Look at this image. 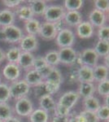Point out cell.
I'll use <instances>...</instances> for the list:
<instances>
[{"instance_id": "cell-37", "label": "cell", "mask_w": 109, "mask_h": 122, "mask_svg": "<svg viewBox=\"0 0 109 122\" xmlns=\"http://www.w3.org/2000/svg\"><path fill=\"white\" fill-rule=\"evenodd\" d=\"M96 116L99 121L108 122L109 121V107L104 104H101L98 110L95 112Z\"/></svg>"}, {"instance_id": "cell-45", "label": "cell", "mask_w": 109, "mask_h": 122, "mask_svg": "<svg viewBox=\"0 0 109 122\" xmlns=\"http://www.w3.org/2000/svg\"><path fill=\"white\" fill-rule=\"evenodd\" d=\"M50 122H68V117L52 116V117H51Z\"/></svg>"}, {"instance_id": "cell-8", "label": "cell", "mask_w": 109, "mask_h": 122, "mask_svg": "<svg viewBox=\"0 0 109 122\" xmlns=\"http://www.w3.org/2000/svg\"><path fill=\"white\" fill-rule=\"evenodd\" d=\"M80 96L76 90H68L59 96L57 103L72 110L80 99Z\"/></svg>"}, {"instance_id": "cell-39", "label": "cell", "mask_w": 109, "mask_h": 122, "mask_svg": "<svg viewBox=\"0 0 109 122\" xmlns=\"http://www.w3.org/2000/svg\"><path fill=\"white\" fill-rule=\"evenodd\" d=\"M72 110L68 109V108L64 107V106L60 105L59 103H56L55 108L53 112V116H59V117H69Z\"/></svg>"}, {"instance_id": "cell-50", "label": "cell", "mask_w": 109, "mask_h": 122, "mask_svg": "<svg viewBox=\"0 0 109 122\" xmlns=\"http://www.w3.org/2000/svg\"><path fill=\"white\" fill-rule=\"evenodd\" d=\"M0 42H6V36L3 29H0Z\"/></svg>"}, {"instance_id": "cell-23", "label": "cell", "mask_w": 109, "mask_h": 122, "mask_svg": "<svg viewBox=\"0 0 109 122\" xmlns=\"http://www.w3.org/2000/svg\"><path fill=\"white\" fill-rule=\"evenodd\" d=\"M78 82H94L93 75V68L82 65L78 68Z\"/></svg>"}, {"instance_id": "cell-46", "label": "cell", "mask_w": 109, "mask_h": 122, "mask_svg": "<svg viewBox=\"0 0 109 122\" xmlns=\"http://www.w3.org/2000/svg\"><path fill=\"white\" fill-rule=\"evenodd\" d=\"M53 24H54L55 28V29H56L57 32H59V31L63 30L64 29L66 28V25H65V23L63 20H59V21H56V22H55Z\"/></svg>"}, {"instance_id": "cell-4", "label": "cell", "mask_w": 109, "mask_h": 122, "mask_svg": "<svg viewBox=\"0 0 109 122\" xmlns=\"http://www.w3.org/2000/svg\"><path fill=\"white\" fill-rule=\"evenodd\" d=\"M65 13L66 10L62 5L51 4L47 6L43 15V18L47 22L55 23L56 21L64 20Z\"/></svg>"}, {"instance_id": "cell-24", "label": "cell", "mask_w": 109, "mask_h": 122, "mask_svg": "<svg viewBox=\"0 0 109 122\" xmlns=\"http://www.w3.org/2000/svg\"><path fill=\"white\" fill-rule=\"evenodd\" d=\"M29 122H50L51 115L41 108H36L28 117Z\"/></svg>"}, {"instance_id": "cell-5", "label": "cell", "mask_w": 109, "mask_h": 122, "mask_svg": "<svg viewBox=\"0 0 109 122\" xmlns=\"http://www.w3.org/2000/svg\"><path fill=\"white\" fill-rule=\"evenodd\" d=\"M58 53L60 64L68 67H73L75 65V62H76V59L77 56V51L73 47L59 48Z\"/></svg>"}, {"instance_id": "cell-43", "label": "cell", "mask_w": 109, "mask_h": 122, "mask_svg": "<svg viewBox=\"0 0 109 122\" xmlns=\"http://www.w3.org/2000/svg\"><path fill=\"white\" fill-rule=\"evenodd\" d=\"M47 62H46L44 56H37L34 57V60H33V68L37 71L41 69L42 67L47 65Z\"/></svg>"}, {"instance_id": "cell-10", "label": "cell", "mask_w": 109, "mask_h": 122, "mask_svg": "<svg viewBox=\"0 0 109 122\" xmlns=\"http://www.w3.org/2000/svg\"><path fill=\"white\" fill-rule=\"evenodd\" d=\"M108 20V15L96 9H93L88 15V21L94 29H99L106 25Z\"/></svg>"}, {"instance_id": "cell-22", "label": "cell", "mask_w": 109, "mask_h": 122, "mask_svg": "<svg viewBox=\"0 0 109 122\" xmlns=\"http://www.w3.org/2000/svg\"><path fill=\"white\" fill-rule=\"evenodd\" d=\"M108 68L104 64H99L93 68V75H94V81L100 82L103 81L108 79Z\"/></svg>"}, {"instance_id": "cell-3", "label": "cell", "mask_w": 109, "mask_h": 122, "mask_svg": "<svg viewBox=\"0 0 109 122\" xmlns=\"http://www.w3.org/2000/svg\"><path fill=\"white\" fill-rule=\"evenodd\" d=\"M55 43L59 48L73 47L76 42V35L71 29L66 27L63 30L57 33Z\"/></svg>"}, {"instance_id": "cell-9", "label": "cell", "mask_w": 109, "mask_h": 122, "mask_svg": "<svg viewBox=\"0 0 109 122\" xmlns=\"http://www.w3.org/2000/svg\"><path fill=\"white\" fill-rule=\"evenodd\" d=\"M39 47V42L37 36L26 34L19 42V48L21 51L33 53L37 51Z\"/></svg>"}, {"instance_id": "cell-36", "label": "cell", "mask_w": 109, "mask_h": 122, "mask_svg": "<svg viewBox=\"0 0 109 122\" xmlns=\"http://www.w3.org/2000/svg\"><path fill=\"white\" fill-rule=\"evenodd\" d=\"M33 94H34V98L37 100L40 99L41 98L44 97V96L49 95L45 81L43 82H42L41 84L37 85L35 87H33Z\"/></svg>"}, {"instance_id": "cell-1", "label": "cell", "mask_w": 109, "mask_h": 122, "mask_svg": "<svg viewBox=\"0 0 109 122\" xmlns=\"http://www.w3.org/2000/svg\"><path fill=\"white\" fill-rule=\"evenodd\" d=\"M32 88L27 84L24 79H19L16 81L11 82L9 85L10 94L11 99L18 100L22 98L28 97Z\"/></svg>"}, {"instance_id": "cell-19", "label": "cell", "mask_w": 109, "mask_h": 122, "mask_svg": "<svg viewBox=\"0 0 109 122\" xmlns=\"http://www.w3.org/2000/svg\"><path fill=\"white\" fill-rule=\"evenodd\" d=\"M34 57L35 56L33 55V53L22 51L16 64L21 68V70H29L31 68H33Z\"/></svg>"}, {"instance_id": "cell-25", "label": "cell", "mask_w": 109, "mask_h": 122, "mask_svg": "<svg viewBox=\"0 0 109 122\" xmlns=\"http://www.w3.org/2000/svg\"><path fill=\"white\" fill-rule=\"evenodd\" d=\"M41 21L37 18H33L25 22L24 29L27 34L33 35V36H37L39 33L41 28Z\"/></svg>"}, {"instance_id": "cell-29", "label": "cell", "mask_w": 109, "mask_h": 122, "mask_svg": "<svg viewBox=\"0 0 109 122\" xmlns=\"http://www.w3.org/2000/svg\"><path fill=\"white\" fill-rule=\"evenodd\" d=\"M44 59L47 62V64L48 65H50L53 68H56L57 66L60 64L59 62V53L58 51L56 50H51L47 51L45 54Z\"/></svg>"}, {"instance_id": "cell-44", "label": "cell", "mask_w": 109, "mask_h": 122, "mask_svg": "<svg viewBox=\"0 0 109 122\" xmlns=\"http://www.w3.org/2000/svg\"><path fill=\"white\" fill-rule=\"evenodd\" d=\"M53 67H51V66H50V65H48V64H47L46 66H44V67H42V68H41V69H39L37 72L40 73V75L42 76V78L43 79H46V78L48 76V75L49 74L51 73V72L52 71V69H53Z\"/></svg>"}, {"instance_id": "cell-13", "label": "cell", "mask_w": 109, "mask_h": 122, "mask_svg": "<svg viewBox=\"0 0 109 122\" xmlns=\"http://www.w3.org/2000/svg\"><path fill=\"white\" fill-rule=\"evenodd\" d=\"M75 35L82 39H89L94 34V28L88 20H83L76 27Z\"/></svg>"}, {"instance_id": "cell-21", "label": "cell", "mask_w": 109, "mask_h": 122, "mask_svg": "<svg viewBox=\"0 0 109 122\" xmlns=\"http://www.w3.org/2000/svg\"><path fill=\"white\" fill-rule=\"evenodd\" d=\"M56 103L57 101H55L53 96L51 95L44 96V97L41 98L40 99H38L39 108L48 112L49 114L53 113L55 106H56Z\"/></svg>"}, {"instance_id": "cell-32", "label": "cell", "mask_w": 109, "mask_h": 122, "mask_svg": "<svg viewBox=\"0 0 109 122\" xmlns=\"http://www.w3.org/2000/svg\"><path fill=\"white\" fill-rule=\"evenodd\" d=\"M14 116L13 107L8 103H0V120L3 121H7Z\"/></svg>"}, {"instance_id": "cell-14", "label": "cell", "mask_w": 109, "mask_h": 122, "mask_svg": "<svg viewBox=\"0 0 109 122\" xmlns=\"http://www.w3.org/2000/svg\"><path fill=\"white\" fill-rule=\"evenodd\" d=\"M63 20L68 28H76L79 24L83 21V16L80 11H66Z\"/></svg>"}, {"instance_id": "cell-20", "label": "cell", "mask_w": 109, "mask_h": 122, "mask_svg": "<svg viewBox=\"0 0 109 122\" xmlns=\"http://www.w3.org/2000/svg\"><path fill=\"white\" fill-rule=\"evenodd\" d=\"M14 13H15L16 18L24 21V22H26L29 20L34 18L32 10L28 4H22L21 6H20L19 7L15 9Z\"/></svg>"}, {"instance_id": "cell-30", "label": "cell", "mask_w": 109, "mask_h": 122, "mask_svg": "<svg viewBox=\"0 0 109 122\" xmlns=\"http://www.w3.org/2000/svg\"><path fill=\"white\" fill-rule=\"evenodd\" d=\"M44 81L59 85V86H61V85L64 82V76H63L62 72H61V71L59 68H54L51 72V73L49 74L48 76Z\"/></svg>"}, {"instance_id": "cell-12", "label": "cell", "mask_w": 109, "mask_h": 122, "mask_svg": "<svg viewBox=\"0 0 109 122\" xmlns=\"http://www.w3.org/2000/svg\"><path fill=\"white\" fill-rule=\"evenodd\" d=\"M83 65H86L91 68H94L99 64V56L94 51V48H86L80 52Z\"/></svg>"}, {"instance_id": "cell-42", "label": "cell", "mask_w": 109, "mask_h": 122, "mask_svg": "<svg viewBox=\"0 0 109 122\" xmlns=\"http://www.w3.org/2000/svg\"><path fill=\"white\" fill-rule=\"evenodd\" d=\"M24 2L25 1H22V0H3L2 3L3 4V6H5L6 8L12 10L16 9L17 7L21 6Z\"/></svg>"}, {"instance_id": "cell-26", "label": "cell", "mask_w": 109, "mask_h": 122, "mask_svg": "<svg viewBox=\"0 0 109 122\" xmlns=\"http://www.w3.org/2000/svg\"><path fill=\"white\" fill-rule=\"evenodd\" d=\"M82 106H83V107H84L85 111L95 112L101 106V102H100V100L99 99V98L93 95V96H90V97L86 98V99H83Z\"/></svg>"}, {"instance_id": "cell-28", "label": "cell", "mask_w": 109, "mask_h": 122, "mask_svg": "<svg viewBox=\"0 0 109 122\" xmlns=\"http://www.w3.org/2000/svg\"><path fill=\"white\" fill-rule=\"evenodd\" d=\"M77 119L78 122H100L95 112L82 110L77 114Z\"/></svg>"}, {"instance_id": "cell-34", "label": "cell", "mask_w": 109, "mask_h": 122, "mask_svg": "<svg viewBox=\"0 0 109 122\" xmlns=\"http://www.w3.org/2000/svg\"><path fill=\"white\" fill-rule=\"evenodd\" d=\"M10 99H11L10 94L9 85L2 81L0 83V103H7Z\"/></svg>"}, {"instance_id": "cell-49", "label": "cell", "mask_w": 109, "mask_h": 122, "mask_svg": "<svg viewBox=\"0 0 109 122\" xmlns=\"http://www.w3.org/2000/svg\"><path fill=\"white\" fill-rule=\"evenodd\" d=\"M6 60V56H5V51H3V49H2L0 47V64Z\"/></svg>"}, {"instance_id": "cell-18", "label": "cell", "mask_w": 109, "mask_h": 122, "mask_svg": "<svg viewBox=\"0 0 109 122\" xmlns=\"http://www.w3.org/2000/svg\"><path fill=\"white\" fill-rule=\"evenodd\" d=\"M77 92L78 93L80 98L86 99V98L90 97L94 95L96 93V88L94 82H82L79 83L78 89Z\"/></svg>"}, {"instance_id": "cell-17", "label": "cell", "mask_w": 109, "mask_h": 122, "mask_svg": "<svg viewBox=\"0 0 109 122\" xmlns=\"http://www.w3.org/2000/svg\"><path fill=\"white\" fill-rule=\"evenodd\" d=\"M28 3H29L28 5L32 10L35 18L38 16H43L46 9L48 6L47 1L45 0H30V1H28Z\"/></svg>"}, {"instance_id": "cell-11", "label": "cell", "mask_w": 109, "mask_h": 122, "mask_svg": "<svg viewBox=\"0 0 109 122\" xmlns=\"http://www.w3.org/2000/svg\"><path fill=\"white\" fill-rule=\"evenodd\" d=\"M57 33L58 32L55 28L54 24L44 21V22L41 24L40 31H39V33L37 36L40 37L42 40L52 41L56 38Z\"/></svg>"}, {"instance_id": "cell-27", "label": "cell", "mask_w": 109, "mask_h": 122, "mask_svg": "<svg viewBox=\"0 0 109 122\" xmlns=\"http://www.w3.org/2000/svg\"><path fill=\"white\" fill-rule=\"evenodd\" d=\"M21 51L19 48V46H12L11 48H9L7 51H5V56H6V60L7 61V63H11V64H17L18 60L21 56Z\"/></svg>"}, {"instance_id": "cell-48", "label": "cell", "mask_w": 109, "mask_h": 122, "mask_svg": "<svg viewBox=\"0 0 109 122\" xmlns=\"http://www.w3.org/2000/svg\"><path fill=\"white\" fill-rule=\"evenodd\" d=\"M77 112H71L70 116L68 117V122H78L77 121Z\"/></svg>"}, {"instance_id": "cell-33", "label": "cell", "mask_w": 109, "mask_h": 122, "mask_svg": "<svg viewBox=\"0 0 109 122\" xmlns=\"http://www.w3.org/2000/svg\"><path fill=\"white\" fill-rule=\"evenodd\" d=\"M66 10V11H80L84 6L83 0H64V4L62 5Z\"/></svg>"}, {"instance_id": "cell-35", "label": "cell", "mask_w": 109, "mask_h": 122, "mask_svg": "<svg viewBox=\"0 0 109 122\" xmlns=\"http://www.w3.org/2000/svg\"><path fill=\"white\" fill-rule=\"evenodd\" d=\"M96 88V93H98L99 95L102 96L103 98H105L109 95V80H105L103 81L98 82Z\"/></svg>"}, {"instance_id": "cell-7", "label": "cell", "mask_w": 109, "mask_h": 122, "mask_svg": "<svg viewBox=\"0 0 109 122\" xmlns=\"http://www.w3.org/2000/svg\"><path fill=\"white\" fill-rule=\"evenodd\" d=\"M21 75H22V70L16 64L7 63L2 69V76L5 78V80L10 82H13L21 79Z\"/></svg>"}, {"instance_id": "cell-16", "label": "cell", "mask_w": 109, "mask_h": 122, "mask_svg": "<svg viewBox=\"0 0 109 122\" xmlns=\"http://www.w3.org/2000/svg\"><path fill=\"white\" fill-rule=\"evenodd\" d=\"M16 19V17L12 10L4 8L0 11V27L2 29L14 25Z\"/></svg>"}, {"instance_id": "cell-38", "label": "cell", "mask_w": 109, "mask_h": 122, "mask_svg": "<svg viewBox=\"0 0 109 122\" xmlns=\"http://www.w3.org/2000/svg\"><path fill=\"white\" fill-rule=\"evenodd\" d=\"M67 80L69 84H74L76 82H78V67L75 65L70 67L67 72Z\"/></svg>"}, {"instance_id": "cell-15", "label": "cell", "mask_w": 109, "mask_h": 122, "mask_svg": "<svg viewBox=\"0 0 109 122\" xmlns=\"http://www.w3.org/2000/svg\"><path fill=\"white\" fill-rule=\"evenodd\" d=\"M23 79L27 82V84L31 88L35 87L37 85L41 84L42 82L44 81V79L40 75V73L37 70L33 69V68L25 71V73L24 75Z\"/></svg>"}, {"instance_id": "cell-2", "label": "cell", "mask_w": 109, "mask_h": 122, "mask_svg": "<svg viewBox=\"0 0 109 122\" xmlns=\"http://www.w3.org/2000/svg\"><path fill=\"white\" fill-rule=\"evenodd\" d=\"M33 110H34L33 103L29 97H25L16 100L13 111L16 117L20 118L29 117Z\"/></svg>"}, {"instance_id": "cell-40", "label": "cell", "mask_w": 109, "mask_h": 122, "mask_svg": "<svg viewBox=\"0 0 109 122\" xmlns=\"http://www.w3.org/2000/svg\"><path fill=\"white\" fill-rule=\"evenodd\" d=\"M97 38L98 40L109 42V27L108 25H104L97 29Z\"/></svg>"}, {"instance_id": "cell-47", "label": "cell", "mask_w": 109, "mask_h": 122, "mask_svg": "<svg viewBox=\"0 0 109 122\" xmlns=\"http://www.w3.org/2000/svg\"><path fill=\"white\" fill-rule=\"evenodd\" d=\"M4 122H23L21 121V119L16 116H13V117H10L9 119H7V121H5Z\"/></svg>"}, {"instance_id": "cell-6", "label": "cell", "mask_w": 109, "mask_h": 122, "mask_svg": "<svg viewBox=\"0 0 109 122\" xmlns=\"http://www.w3.org/2000/svg\"><path fill=\"white\" fill-rule=\"evenodd\" d=\"M3 31L6 36V42L10 44H19L21 40L25 36L24 31L19 26L15 25L3 28Z\"/></svg>"}, {"instance_id": "cell-41", "label": "cell", "mask_w": 109, "mask_h": 122, "mask_svg": "<svg viewBox=\"0 0 109 122\" xmlns=\"http://www.w3.org/2000/svg\"><path fill=\"white\" fill-rule=\"evenodd\" d=\"M94 9L104 13H108L109 10V2L107 0H95L94 2Z\"/></svg>"}, {"instance_id": "cell-52", "label": "cell", "mask_w": 109, "mask_h": 122, "mask_svg": "<svg viewBox=\"0 0 109 122\" xmlns=\"http://www.w3.org/2000/svg\"><path fill=\"white\" fill-rule=\"evenodd\" d=\"M0 122H4V121H1V120H0Z\"/></svg>"}, {"instance_id": "cell-31", "label": "cell", "mask_w": 109, "mask_h": 122, "mask_svg": "<svg viewBox=\"0 0 109 122\" xmlns=\"http://www.w3.org/2000/svg\"><path fill=\"white\" fill-rule=\"evenodd\" d=\"M94 51L97 53L99 56L105 57L108 56L109 53V42H104V41L98 40L94 47Z\"/></svg>"}, {"instance_id": "cell-51", "label": "cell", "mask_w": 109, "mask_h": 122, "mask_svg": "<svg viewBox=\"0 0 109 122\" xmlns=\"http://www.w3.org/2000/svg\"><path fill=\"white\" fill-rule=\"evenodd\" d=\"M2 82V75L0 74V83Z\"/></svg>"}]
</instances>
